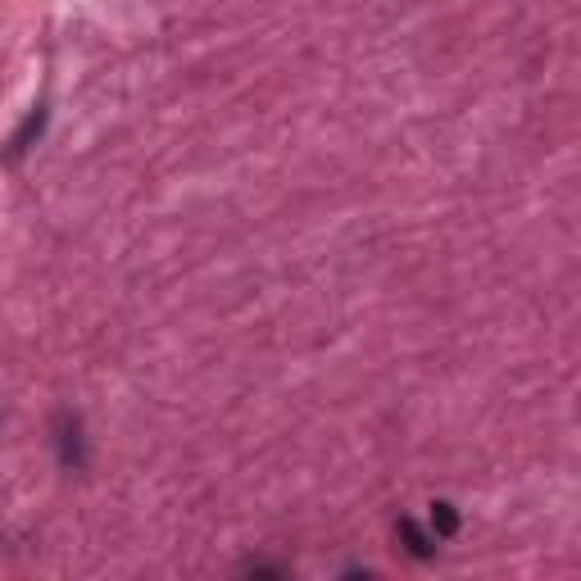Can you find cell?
I'll list each match as a JSON object with an SVG mask.
<instances>
[{
  "label": "cell",
  "mask_w": 581,
  "mask_h": 581,
  "mask_svg": "<svg viewBox=\"0 0 581 581\" xmlns=\"http://www.w3.org/2000/svg\"><path fill=\"white\" fill-rule=\"evenodd\" d=\"M55 432H60V463H64V468H82V463H87L82 418L78 414H60V418H55Z\"/></svg>",
  "instance_id": "6da1fadb"
},
{
  "label": "cell",
  "mask_w": 581,
  "mask_h": 581,
  "mask_svg": "<svg viewBox=\"0 0 581 581\" xmlns=\"http://www.w3.org/2000/svg\"><path fill=\"white\" fill-rule=\"evenodd\" d=\"M41 128H46V105H37V109L28 114V119H23V128L10 137V150H5V159H19L23 150H28L32 141L41 137Z\"/></svg>",
  "instance_id": "7a4b0ae2"
},
{
  "label": "cell",
  "mask_w": 581,
  "mask_h": 581,
  "mask_svg": "<svg viewBox=\"0 0 581 581\" xmlns=\"http://www.w3.org/2000/svg\"><path fill=\"white\" fill-rule=\"evenodd\" d=\"M395 532H400L404 550L414 554V559H432V554H436V541L423 532V527H418L414 518H400V527H395Z\"/></svg>",
  "instance_id": "3957f363"
},
{
  "label": "cell",
  "mask_w": 581,
  "mask_h": 581,
  "mask_svg": "<svg viewBox=\"0 0 581 581\" xmlns=\"http://www.w3.org/2000/svg\"><path fill=\"white\" fill-rule=\"evenodd\" d=\"M432 532H436V541H450L459 532V509L454 504H445V500L432 504Z\"/></svg>",
  "instance_id": "277c9868"
}]
</instances>
